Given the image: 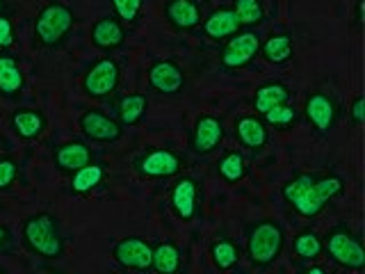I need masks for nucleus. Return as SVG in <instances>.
Listing matches in <instances>:
<instances>
[{"mask_svg":"<svg viewBox=\"0 0 365 274\" xmlns=\"http://www.w3.org/2000/svg\"><path fill=\"white\" fill-rule=\"evenodd\" d=\"M345 188L340 176H313L299 174L290 178L283 186V199L302 217H317L324 210V206L336 199Z\"/></svg>","mask_w":365,"mask_h":274,"instance_id":"nucleus-1","label":"nucleus"},{"mask_svg":"<svg viewBox=\"0 0 365 274\" xmlns=\"http://www.w3.org/2000/svg\"><path fill=\"white\" fill-rule=\"evenodd\" d=\"M23 245H26L32 254L41 258H60L64 254V240L60 233V222L55 220L51 213L30 215L23 222Z\"/></svg>","mask_w":365,"mask_h":274,"instance_id":"nucleus-2","label":"nucleus"},{"mask_svg":"<svg viewBox=\"0 0 365 274\" xmlns=\"http://www.w3.org/2000/svg\"><path fill=\"white\" fill-rule=\"evenodd\" d=\"M285 245V233L279 222L260 220L249 228L247 235V254L249 260L258 268H267L281 256Z\"/></svg>","mask_w":365,"mask_h":274,"instance_id":"nucleus-3","label":"nucleus"},{"mask_svg":"<svg viewBox=\"0 0 365 274\" xmlns=\"http://www.w3.org/2000/svg\"><path fill=\"white\" fill-rule=\"evenodd\" d=\"M76 23L73 11L62 3H48L34 19V37L43 49H57Z\"/></svg>","mask_w":365,"mask_h":274,"instance_id":"nucleus-4","label":"nucleus"},{"mask_svg":"<svg viewBox=\"0 0 365 274\" xmlns=\"http://www.w3.org/2000/svg\"><path fill=\"white\" fill-rule=\"evenodd\" d=\"M322 247L331 256V260L338 263L342 268L359 272L365 265V251H363L361 235L351 233V228L345 224H338L336 228H331L324 238Z\"/></svg>","mask_w":365,"mask_h":274,"instance_id":"nucleus-5","label":"nucleus"},{"mask_svg":"<svg viewBox=\"0 0 365 274\" xmlns=\"http://www.w3.org/2000/svg\"><path fill=\"white\" fill-rule=\"evenodd\" d=\"M119 78H121L119 64L112 57H103V60L89 66V71L83 78V89L91 98H108L117 91Z\"/></svg>","mask_w":365,"mask_h":274,"instance_id":"nucleus-6","label":"nucleus"},{"mask_svg":"<svg viewBox=\"0 0 365 274\" xmlns=\"http://www.w3.org/2000/svg\"><path fill=\"white\" fill-rule=\"evenodd\" d=\"M112 258L117 260L123 270L148 272L153 260V247L140 235H128L112 247Z\"/></svg>","mask_w":365,"mask_h":274,"instance_id":"nucleus-7","label":"nucleus"},{"mask_svg":"<svg viewBox=\"0 0 365 274\" xmlns=\"http://www.w3.org/2000/svg\"><path fill=\"white\" fill-rule=\"evenodd\" d=\"M260 37L254 30L235 32L231 39L226 41L222 51V64L224 68H242L254 62V57L260 53Z\"/></svg>","mask_w":365,"mask_h":274,"instance_id":"nucleus-8","label":"nucleus"},{"mask_svg":"<svg viewBox=\"0 0 365 274\" xmlns=\"http://www.w3.org/2000/svg\"><path fill=\"white\" fill-rule=\"evenodd\" d=\"M180 167H182L180 158L174 151H169V148H151V151H144L135 163V169L146 178L176 176Z\"/></svg>","mask_w":365,"mask_h":274,"instance_id":"nucleus-9","label":"nucleus"},{"mask_svg":"<svg viewBox=\"0 0 365 274\" xmlns=\"http://www.w3.org/2000/svg\"><path fill=\"white\" fill-rule=\"evenodd\" d=\"M80 131L94 142H117L123 135V126L101 110H87L80 117Z\"/></svg>","mask_w":365,"mask_h":274,"instance_id":"nucleus-10","label":"nucleus"},{"mask_svg":"<svg viewBox=\"0 0 365 274\" xmlns=\"http://www.w3.org/2000/svg\"><path fill=\"white\" fill-rule=\"evenodd\" d=\"M304 114H306L308 123H313V128L317 133H329L336 126L338 108H336L334 98L324 94V91H313V94H308V98H306Z\"/></svg>","mask_w":365,"mask_h":274,"instance_id":"nucleus-11","label":"nucleus"},{"mask_svg":"<svg viewBox=\"0 0 365 274\" xmlns=\"http://www.w3.org/2000/svg\"><path fill=\"white\" fill-rule=\"evenodd\" d=\"M148 85L158 94H178L185 87V73L171 60H158L148 68Z\"/></svg>","mask_w":365,"mask_h":274,"instance_id":"nucleus-12","label":"nucleus"},{"mask_svg":"<svg viewBox=\"0 0 365 274\" xmlns=\"http://www.w3.org/2000/svg\"><path fill=\"white\" fill-rule=\"evenodd\" d=\"M224 140V126L222 119L212 117V114H203L197 119L192 131V148L197 153H212Z\"/></svg>","mask_w":365,"mask_h":274,"instance_id":"nucleus-13","label":"nucleus"},{"mask_svg":"<svg viewBox=\"0 0 365 274\" xmlns=\"http://www.w3.org/2000/svg\"><path fill=\"white\" fill-rule=\"evenodd\" d=\"M197 201H199V183L182 176L176 181V186L171 188V208H174L176 217L182 222H190L197 217Z\"/></svg>","mask_w":365,"mask_h":274,"instance_id":"nucleus-14","label":"nucleus"},{"mask_svg":"<svg viewBox=\"0 0 365 274\" xmlns=\"http://www.w3.org/2000/svg\"><path fill=\"white\" fill-rule=\"evenodd\" d=\"M165 16L176 30H192L201 26V7L197 0H167Z\"/></svg>","mask_w":365,"mask_h":274,"instance_id":"nucleus-15","label":"nucleus"},{"mask_svg":"<svg viewBox=\"0 0 365 274\" xmlns=\"http://www.w3.org/2000/svg\"><path fill=\"white\" fill-rule=\"evenodd\" d=\"M91 41H94V46L101 51L121 49L125 41V28L121 26L119 19L103 16L94 23V28H91Z\"/></svg>","mask_w":365,"mask_h":274,"instance_id":"nucleus-16","label":"nucleus"},{"mask_svg":"<svg viewBox=\"0 0 365 274\" xmlns=\"http://www.w3.org/2000/svg\"><path fill=\"white\" fill-rule=\"evenodd\" d=\"M55 167L60 171H66V174H73L80 167H85L91 163V151L85 142H66L62 146L55 148Z\"/></svg>","mask_w":365,"mask_h":274,"instance_id":"nucleus-17","label":"nucleus"},{"mask_svg":"<svg viewBox=\"0 0 365 274\" xmlns=\"http://www.w3.org/2000/svg\"><path fill=\"white\" fill-rule=\"evenodd\" d=\"M237 30H240V23H237V19H235L231 7L215 9L212 14L203 21V32L208 34L210 39H215V41L231 39Z\"/></svg>","mask_w":365,"mask_h":274,"instance_id":"nucleus-18","label":"nucleus"},{"mask_svg":"<svg viewBox=\"0 0 365 274\" xmlns=\"http://www.w3.org/2000/svg\"><path fill=\"white\" fill-rule=\"evenodd\" d=\"M23 87H26V78H23L19 60L9 53H0V94L14 98L21 94Z\"/></svg>","mask_w":365,"mask_h":274,"instance_id":"nucleus-19","label":"nucleus"},{"mask_svg":"<svg viewBox=\"0 0 365 274\" xmlns=\"http://www.w3.org/2000/svg\"><path fill=\"white\" fill-rule=\"evenodd\" d=\"M11 131H14L21 140H37L46 131V117L39 110L21 108L11 114Z\"/></svg>","mask_w":365,"mask_h":274,"instance_id":"nucleus-20","label":"nucleus"},{"mask_svg":"<svg viewBox=\"0 0 365 274\" xmlns=\"http://www.w3.org/2000/svg\"><path fill=\"white\" fill-rule=\"evenodd\" d=\"M235 135L247 148H251V151H258V148H262L269 140L267 126L258 117H240L235 121Z\"/></svg>","mask_w":365,"mask_h":274,"instance_id":"nucleus-21","label":"nucleus"},{"mask_svg":"<svg viewBox=\"0 0 365 274\" xmlns=\"http://www.w3.org/2000/svg\"><path fill=\"white\" fill-rule=\"evenodd\" d=\"M290 101V89L288 85L279 83V80H269V83L260 85L254 94V108L256 112L265 114L267 110L277 108V106H285Z\"/></svg>","mask_w":365,"mask_h":274,"instance_id":"nucleus-22","label":"nucleus"},{"mask_svg":"<svg viewBox=\"0 0 365 274\" xmlns=\"http://www.w3.org/2000/svg\"><path fill=\"white\" fill-rule=\"evenodd\" d=\"M260 53H262V57H265L267 62L283 66L285 62H290V57L294 53V39L290 37L288 32L272 34L265 44H260Z\"/></svg>","mask_w":365,"mask_h":274,"instance_id":"nucleus-23","label":"nucleus"},{"mask_svg":"<svg viewBox=\"0 0 365 274\" xmlns=\"http://www.w3.org/2000/svg\"><path fill=\"white\" fill-rule=\"evenodd\" d=\"M103 178H106V165L101 163H89L85 167H80L73 171L71 176V192L73 194H89L91 190H96Z\"/></svg>","mask_w":365,"mask_h":274,"instance_id":"nucleus-24","label":"nucleus"},{"mask_svg":"<svg viewBox=\"0 0 365 274\" xmlns=\"http://www.w3.org/2000/svg\"><path fill=\"white\" fill-rule=\"evenodd\" d=\"M180 249L174 243H160L153 247L151 270L158 274H178L180 272Z\"/></svg>","mask_w":365,"mask_h":274,"instance_id":"nucleus-25","label":"nucleus"},{"mask_svg":"<svg viewBox=\"0 0 365 274\" xmlns=\"http://www.w3.org/2000/svg\"><path fill=\"white\" fill-rule=\"evenodd\" d=\"M148 110V98L144 94H125L117 103V117L121 126L140 123Z\"/></svg>","mask_w":365,"mask_h":274,"instance_id":"nucleus-26","label":"nucleus"},{"mask_svg":"<svg viewBox=\"0 0 365 274\" xmlns=\"http://www.w3.org/2000/svg\"><path fill=\"white\" fill-rule=\"evenodd\" d=\"M210 256H212V263L220 270H231L240 260V247L233 243V240L220 238L210 245Z\"/></svg>","mask_w":365,"mask_h":274,"instance_id":"nucleus-27","label":"nucleus"},{"mask_svg":"<svg viewBox=\"0 0 365 274\" xmlns=\"http://www.w3.org/2000/svg\"><path fill=\"white\" fill-rule=\"evenodd\" d=\"M233 14L240 26H256L265 19V7L262 0H233Z\"/></svg>","mask_w":365,"mask_h":274,"instance_id":"nucleus-28","label":"nucleus"},{"mask_svg":"<svg viewBox=\"0 0 365 274\" xmlns=\"http://www.w3.org/2000/svg\"><path fill=\"white\" fill-rule=\"evenodd\" d=\"M217 171H220V176L226 181V183H237L242 181L245 174H247V165H245V158L240 151H231L226 153L220 165H217Z\"/></svg>","mask_w":365,"mask_h":274,"instance_id":"nucleus-29","label":"nucleus"},{"mask_svg":"<svg viewBox=\"0 0 365 274\" xmlns=\"http://www.w3.org/2000/svg\"><path fill=\"white\" fill-rule=\"evenodd\" d=\"M292 249H294V254L299 258H304V260H315L324 251L322 240H319V235L315 231H302L299 235L294 238Z\"/></svg>","mask_w":365,"mask_h":274,"instance_id":"nucleus-30","label":"nucleus"},{"mask_svg":"<svg viewBox=\"0 0 365 274\" xmlns=\"http://www.w3.org/2000/svg\"><path fill=\"white\" fill-rule=\"evenodd\" d=\"M262 117H265V121L269 126H274V128H292L299 114H297V110L292 106L285 103V106H277V108L267 110L265 114H262Z\"/></svg>","mask_w":365,"mask_h":274,"instance_id":"nucleus-31","label":"nucleus"},{"mask_svg":"<svg viewBox=\"0 0 365 274\" xmlns=\"http://www.w3.org/2000/svg\"><path fill=\"white\" fill-rule=\"evenodd\" d=\"M114 11L117 16L125 23H135L137 16H140V9H142V0H112Z\"/></svg>","mask_w":365,"mask_h":274,"instance_id":"nucleus-32","label":"nucleus"},{"mask_svg":"<svg viewBox=\"0 0 365 274\" xmlns=\"http://www.w3.org/2000/svg\"><path fill=\"white\" fill-rule=\"evenodd\" d=\"M19 176V165L9 158H0V190H7Z\"/></svg>","mask_w":365,"mask_h":274,"instance_id":"nucleus-33","label":"nucleus"},{"mask_svg":"<svg viewBox=\"0 0 365 274\" xmlns=\"http://www.w3.org/2000/svg\"><path fill=\"white\" fill-rule=\"evenodd\" d=\"M11 44H14V26L5 14H0V53H5Z\"/></svg>","mask_w":365,"mask_h":274,"instance_id":"nucleus-34","label":"nucleus"},{"mask_svg":"<svg viewBox=\"0 0 365 274\" xmlns=\"http://www.w3.org/2000/svg\"><path fill=\"white\" fill-rule=\"evenodd\" d=\"M351 121L361 126L365 121V98L363 96H356L351 103Z\"/></svg>","mask_w":365,"mask_h":274,"instance_id":"nucleus-35","label":"nucleus"},{"mask_svg":"<svg viewBox=\"0 0 365 274\" xmlns=\"http://www.w3.org/2000/svg\"><path fill=\"white\" fill-rule=\"evenodd\" d=\"M9 245H11V233H9V228L0 224V251H5Z\"/></svg>","mask_w":365,"mask_h":274,"instance_id":"nucleus-36","label":"nucleus"},{"mask_svg":"<svg viewBox=\"0 0 365 274\" xmlns=\"http://www.w3.org/2000/svg\"><path fill=\"white\" fill-rule=\"evenodd\" d=\"M361 21H363V0H359L356 3V23L361 26Z\"/></svg>","mask_w":365,"mask_h":274,"instance_id":"nucleus-37","label":"nucleus"},{"mask_svg":"<svg viewBox=\"0 0 365 274\" xmlns=\"http://www.w3.org/2000/svg\"><path fill=\"white\" fill-rule=\"evenodd\" d=\"M306 274H327V272H324L322 268H317V265H313V268H308V270H306Z\"/></svg>","mask_w":365,"mask_h":274,"instance_id":"nucleus-38","label":"nucleus"},{"mask_svg":"<svg viewBox=\"0 0 365 274\" xmlns=\"http://www.w3.org/2000/svg\"><path fill=\"white\" fill-rule=\"evenodd\" d=\"M3 9H5V0H0V14H3Z\"/></svg>","mask_w":365,"mask_h":274,"instance_id":"nucleus-39","label":"nucleus"}]
</instances>
